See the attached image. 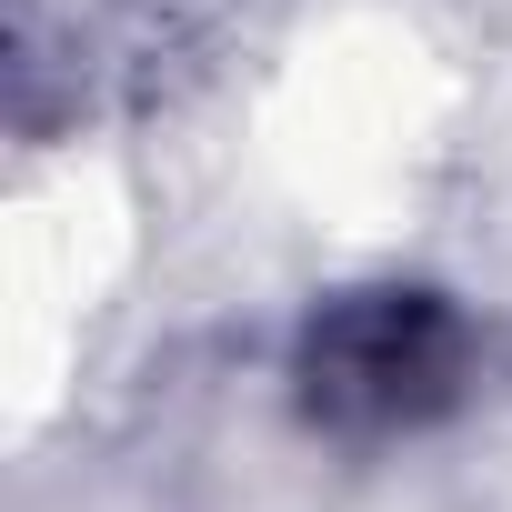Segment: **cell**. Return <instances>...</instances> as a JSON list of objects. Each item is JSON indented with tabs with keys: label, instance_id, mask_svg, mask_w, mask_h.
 Masks as SVG:
<instances>
[{
	"label": "cell",
	"instance_id": "6da1fadb",
	"mask_svg": "<svg viewBox=\"0 0 512 512\" xmlns=\"http://www.w3.org/2000/svg\"><path fill=\"white\" fill-rule=\"evenodd\" d=\"M472 332L442 292H342L302 332V412L332 432H402L462 402Z\"/></svg>",
	"mask_w": 512,
	"mask_h": 512
}]
</instances>
